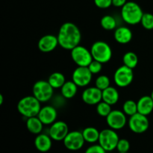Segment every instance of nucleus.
Instances as JSON below:
<instances>
[{"label": "nucleus", "instance_id": "f8f14e48", "mask_svg": "<svg viewBox=\"0 0 153 153\" xmlns=\"http://www.w3.org/2000/svg\"><path fill=\"white\" fill-rule=\"evenodd\" d=\"M93 74L88 67H77L72 74V80L78 87H86L92 80Z\"/></svg>", "mask_w": 153, "mask_h": 153}, {"label": "nucleus", "instance_id": "aec40b11", "mask_svg": "<svg viewBox=\"0 0 153 153\" xmlns=\"http://www.w3.org/2000/svg\"><path fill=\"white\" fill-rule=\"evenodd\" d=\"M26 128L31 134L37 135L43 131V123L37 116L27 118Z\"/></svg>", "mask_w": 153, "mask_h": 153}, {"label": "nucleus", "instance_id": "f03ea898", "mask_svg": "<svg viewBox=\"0 0 153 153\" xmlns=\"http://www.w3.org/2000/svg\"><path fill=\"white\" fill-rule=\"evenodd\" d=\"M41 108V102L33 95L24 97L17 104L18 112L25 118L37 116Z\"/></svg>", "mask_w": 153, "mask_h": 153}, {"label": "nucleus", "instance_id": "6ab92c4d", "mask_svg": "<svg viewBox=\"0 0 153 153\" xmlns=\"http://www.w3.org/2000/svg\"><path fill=\"white\" fill-rule=\"evenodd\" d=\"M137 112L148 116L153 111V100L151 96H143L137 102Z\"/></svg>", "mask_w": 153, "mask_h": 153}, {"label": "nucleus", "instance_id": "f257e3e1", "mask_svg": "<svg viewBox=\"0 0 153 153\" xmlns=\"http://www.w3.org/2000/svg\"><path fill=\"white\" fill-rule=\"evenodd\" d=\"M59 46L66 50H70L79 46L82 40V34L79 27L73 22L62 24L58 34Z\"/></svg>", "mask_w": 153, "mask_h": 153}, {"label": "nucleus", "instance_id": "0eeeda50", "mask_svg": "<svg viewBox=\"0 0 153 153\" xmlns=\"http://www.w3.org/2000/svg\"><path fill=\"white\" fill-rule=\"evenodd\" d=\"M71 58L78 67H88L94 60L91 50L80 45L72 49Z\"/></svg>", "mask_w": 153, "mask_h": 153}, {"label": "nucleus", "instance_id": "7c9ffc66", "mask_svg": "<svg viewBox=\"0 0 153 153\" xmlns=\"http://www.w3.org/2000/svg\"><path fill=\"white\" fill-rule=\"evenodd\" d=\"M117 150L118 152H128L130 149V143L125 138L120 139L117 145Z\"/></svg>", "mask_w": 153, "mask_h": 153}, {"label": "nucleus", "instance_id": "c85d7f7f", "mask_svg": "<svg viewBox=\"0 0 153 153\" xmlns=\"http://www.w3.org/2000/svg\"><path fill=\"white\" fill-rule=\"evenodd\" d=\"M110 79L105 75H101L98 76L95 81V86L102 91L111 86Z\"/></svg>", "mask_w": 153, "mask_h": 153}, {"label": "nucleus", "instance_id": "6e6552de", "mask_svg": "<svg viewBox=\"0 0 153 153\" xmlns=\"http://www.w3.org/2000/svg\"><path fill=\"white\" fill-rule=\"evenodd\" d=\"M129 129L135 134H142L148 130L149 127V121L146 115L136 113L129 117L128 120Z\"/></svg>", "mask_w": 153, "mask_h": 153}, {"label": "nucleus", "instance_id": "b1692460", "mask_svg": "<svg viewBox=\"0 0 153 153\" xmlns=\"http://www.w3.org/2000/svg\"><path fill=\"white\" fill-rule=\"evenodd\" d=\"M48 82L54 89H59L66 82L65 76L60 72H55L49 76Z\"/></svg>", "mask_w": 153, "mask_h": 153}, {"label": "nucleus", "instance_id": "412c9836", "mask_svg": "<svg viewBox=\"0 0 153 153\" xmlns=\"http://www.w3.org/2000/svg\"><path fill=\"white\" fill-rule=\"evenodd\" d=\"M120 99V94L117 90L114 87H108L102 91V101L108 103L111 105L116 104Z\"/></svg>", "mask_w": 153, "mask_h": 153}, {"label": "nucleus", "instance_id": "e433bc0d", "mask_svg": "<svg viewBox=\"0 0 153 153\" xmlns=\"http://www.w3.org/2000/svg\"><path fill=\"white\" fill-rule=\"evenodd\" d=\"M118 153H129V152H118Z\"/></svg>", "mask_w": 153, "mask_h": 153}, {"label": "nucleus", "instance_id": "a878e982", "mask_svg": "<svg viewBox=\"0 0 153 153\" xmlns=\"http://www.w3.org/2000/svg\"><path fill=\"white\" fill-rule=\"evenodd\" d=\"M123 65L133 70L137 67L138 64V57L134 52H128L124 54L123 57Z\"/></svg>", "mask_w": 153, "mask_h": 153}, {"label": "nucleus", "instance_id": "1a4fd4ad", "mask_svg": "<svg viewBox=\"0 0 153 153\" xmlns=\"http://www.w3.org/2000/svg\"><path fill=\"white\" fill-rule=\"evenodd\" d=\"M134 79L132 69L123 65L118 67L114 74V81L119 88H126L131 84Z\"/></svg>", "mask_w": 153, "mask_h": 153}, {"label": "nucleus", "instance_id": "f3484780", "mask_svg": "<svg viewBox=\"0 0 153 153\" xmlns=\"http://www.w3.org/2000/svg\"><path fill=\"white\" fill-rule=\"evenodd\" d=\"M52 139L49 134L40 133L34 139V146L40 152H47L52 148Z\"/></svg>", "mask_w": 153, "mask_h": 153}, {"label": "nucleus", "instance_id": "9d476101", "mask_svg": "<svg viewBox=\"0 0 153 153\" xmlns=\"http://www.w3.org/2000/svg\"><path fill=\"white\" fill-rule=\"evenodd\" d=\"M64 146L70 151H77L83 147L85 143L82 131H70L63 140Z\"/></svg>", "mask_w": 153, "mask_h": 153}, {"label": "nucleus", "instance_id": "4468645a", "mask_svg": "<svg viewBox=\"0 0 153 153\" xmlns=\"http://www.w3.org/2000/svg\"><path fill=\"white\" fill-rule=\"evenodd\" d=\"M82 99L89 105H97L102 100V91L97 87H90L82 92Z\"/></svg>", "mask_w": 153, "mask_h": 153}, {"label": "nucleus", "instance_id": "bb28decb", "mask_svg": "<svg viewBox=\"0 0 153 153\" xmlns=\"http://www.w3.org/2000/svg\"><path fill=\"white\" fill-rule=\"evenodd\" d=\"M123 111L128 116L131 117L137 113V104L131 100H126L123 105Z\"/></svg>", "mask_w": 153, "mask_h": 153}, {"label": "nucleus", "instance_id": "4be33fe9", "mask_svg": "<svg viewBox=\"0 0 153 153\" xmlns=\"http://www.w3.org/2000/svg\"><path fill=\"white\" fill-rule=\"evenodd\" d=\"M78 88L79 87L73 80L66 81L65 83L61 88V95L63 96V97L67 99V100L73 98L77 94Z\"/></svg>", "mask_w": 153, "mask_h": 153}, {"label": "nucleus", "instance_id": "473e14b6", "mask_svg": "<svg viewBox=\"0 0 153 153\" xmlns=\"http://www.w3.org/2000/svg\"><path fill=\"white\" fill-rule=\"evenodd\" d=\"M107 151L104 149L100 144H94L90 146L88 149L85 150V153H106Z\"/></svg>", "mask_w": 153, "mask_h": 153}, {"label": "nucleus", "instance_id": "72a5a7b5", "mask_svg": "<svg viewBox=\"0 0 153 153\" xmlns=\"http://www.w3.org/2000/svg\"><path fill=\"white\" fill-rule=\"evenodd\" d=\"M94 4L99 8L106 9L112 5V0H94Z\"/></svg>", "mask_w": 153, "mask_h": 153}, {"label": "nucleus", "instance_id": "9b49d317", "mask_svg": "<svg viewBox=\"0 0 153 153\" xmlns=\"http://www.w3.org/2000/svg\"><path fill=\"white\" fill-rule=\"evenodd\" d=\"M105 118L109 128L114 130L122 129L127 123L126 114L123 111L112 110Z\"/></svg>", "mask_w": 153, "mask_h": 153}, {"label": "nucleus", "instance_id": "423d86ee", "mask_svg": "<svg viewBox=\"0 0 153 153\" xmlns=\"http://www.w3.org/2000/svg\"><path fill=\"white\" fill-rule=\"evenodd\" d=\"M120 137L116 130L112 128H105L100 131L99 144L102 146L107 152H111L117 148Z\"/></svg>", "mask_w": 153, "mask_h": 153}, {"label": "nucleus", "instance_id": "39448f33", "mask_svg": "<svg viewBox=\"0 0 153 153\" xmlns=\"http://www.w3.org/2000/svg\"><path fill=\"white\" fill-rule=\"evenodd\" d=\"M32 94L41 103L46 102L50 100L53 96L54 88L48 81L39 80L33 85Z\"/></svg>", "mask_w": 153, "mask_h": 153}, {"label": "nucleus", "instance_id": "5701e85b", "mask_svg": "<svg viewBox=\"0 0 153 153\" xmlns=\"http://www.w3.org/2000/svg\"><path fill=\"white\" fill-rule=\"evenodd\" d=\"M82 132L85 142L89 143H95L99 141L100 131H99V130L95 127H87Z\"/></svg>", "mask_w": 153, "mask_h": 153}, {"label": "nucleus", "instance_id": "2eb2a0df", "mask_svg": "<svg viewBox=\"0 0 153 153\" xmlns=\"http://www.w3.org/2000/svg\"><path fill=\"white\" fill-rule=\"evenodd\" d=\"M58 45L59 43L57 36L53 34H46L40 37V40H38L37 47L40 52L48 53L55 50Z\"/></svg>", "mask_w": 153, "mask_h": 153}, {"label": "nucleus", "instance_id": "20e7f679", "mask_svg": "<svg viewBox=\"0 0 153 153\" xmlns=\"http://www.w3.org/2000/svg\"><path fill=\"white\" fill-rule=\"evenodd\" d=\"M91 52L94 60L102 64L108 63L112 58V49L110 45L102 40H98L93 43Z\"/></svg>", "mask_w": 153, "mask_h": 153}, {"label": "nucleus", "instance_id": "2f4dec72", "mask_svg": "<svg viewBox=\"0 0 153 153\" xmlns=\"http://www.w3.org/2000/svg\"><path fill=\"white\" fill-rule=\"evenodd\" d=\"M102 64L100 61H97L96 60H93L92 62L89 64L88 66V69L90 70V71L91 72L93 75L94 74H98L102 70Z\"/></svg>", "mask_w": 153, "mask_h": 153}, {"label": "nucleus", "instance_id": "f704fd0d", "mask_svg": "<svg viewBox=\"0 0 153 153\" xmlns=\"http://www.w3.org/2000/svg\"><path fill=\"white\" fill-rule=\"evenodd\" d=\"M126 2L127 0H112V5L117 7H122Z\"/></svg>", "mask_w": 153, "mask_h": 153}, {"label": "nucleus", "instance_id": "7ed1b4c3", "mask_svg": "<svg viewBox=\"0 0 153 153\" xmlns=\"http://www.w3.org/2000/svg\"><path fill=\"white\" fill-rule=\"evenodd\" d=\"M143 13L140 6L134 1H127L121 7V16L124 22L128 25H134L140 23Z\"/></svg>", "mask_w": 153, "mask_h": 153}, {"label": "nucleus", "instance_id": "dca6fc26", "mask_svg": "<svg viewBox=\"0 0 153 153\" xmlns=\"http://www.w3.org/2000/svg\"><path fill=\"white\" fill-rule=\"evenodd\" d=\"M37 117L41 120L43 125H52L56 121L58 112L53 106L46 105L41 108Z\"/></svg>", "mask_w": 153, "mask_h": 153}, {"label": "nucleus", "instance_id": "a211bd4d", "mask_svg": "<svg viewBox=\"0 0 153 153\" xmlns=\"http://www.w3.org/2000/svg\"><path fill=\"white\" fill-rule=\"evenodd\" d=\"M115 40L120 44H127L132 40L133 34L129 28L126 26H120L114 30V34Z\"/></svg>", "mask_w": 153, "mask_h": 153}, {"label": "nucleus", "instance_id": "393cba45", "mask_svg": "<svg viewBox=\"0 0 153 153\" xmlns=\"http://www.w3.org/2000/svg\"><path fill=\"white\" fill-rule=\"evenodd\" d=\"M100 24L103 29L106 31H112L117 28V20L111 15H105L102 17Z\"/></svg>", "mask_w": 153, "mask_h": 153}, {"label": "nucleus", "instance_id": "c756f323", "mask_svg": "<svg viewBox=\"0 0 153 153\" xmlns=\"http://www.w3.org/2000/svg\"><path fill=\"white\" fill-rule=\"evenodd\" d=\"M140 24L146 30L153 29V14L150 13H144L142 16Z\"/></svg>", "mask_w": 153, "mask_h": 153}, {"label": "nucleus", "instance_id": "c9c22d12", "mask_svg": "<svg viewBox=\"0 0 153 153\" xmlns=\"http://www.w3.org/2000/svg\"><path fill=\"white\" fill-rule=\"evenodd\" d=\"M151 97H152V100H153V91H152V93H151Z\"/></svg>", "mask_w": 153, "mask_h": 153}, {"label": "nucleus", "instance_id": "ddd939ff", "mask_svg": "<svg viewBox=\"0 0 153 153\" xmlns=\"http://www.w3.org/2000/svg\"><path fill=\"white\" fill-rule=\"evenodd\" d=\"M69 132L68 126L64 121H55L49 129V135L55 141H63Z\"/></svg>", "mask_w": 153, "mask_h": 153}, {"label": "nucleus", "instance_id": "cd10ccee", "mask_svg": "<svg viewBox=\"0 0 153 153\" xmlns=\"http://www.w3.org/2000/svg\"><path fill=\"white\" fill-rule=\"evenodd\" d=\"M111 105H109L108 103L102 101V100L97 105V114L102 117H106L111 113Z\"/></svg>", "mask_w": 153, "mask_h": 153}]
</instances>
